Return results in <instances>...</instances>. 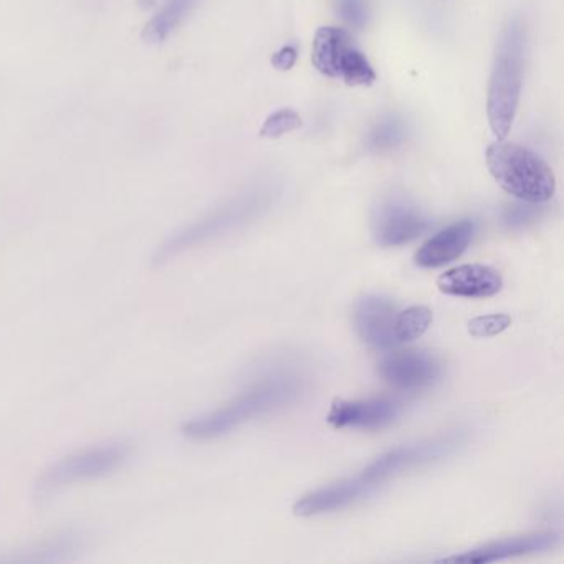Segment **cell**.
<instances>
[{"mask_svg":"<svg viewBox=\"0 0 564 564\" xmlns=\"http://www.w3.org/2000/svg\"><path fill=\"white\" fill-rule=\"evenodd\" d=\"M560 543V534L531 533L527 536L507 538V540L494 541L484 544L457 556L444 557L441 563H467L481 564L495 563V561L508 560V557L524 556V554L541 553V551L553 550Z\"/></svg>","mask_w":564,"mask_h":564,"instance_id":"cell-12","label":"cell"},{"mask_svg":"<svg viewBox=\"0 0 564 564\" xmlns=\"http://www.w3.org/2000/svg\"><path fill=\"white\" fill-rule=\"evenodd\" d=\"M408 140V127L402 118L388 115L381 118L366 138V150L369 153L386 154L399 150Z\"/></svg>","mask_w":564,"mask_h":564,"instance_id":"cell-16","label":"cell"},{"mask_svg":"<svg viewBox=\"0 0 564 564\" xmlns=\"http://www.w3.org/2000/svg\"><path fill=\"white\" fill-rule=\"evenodd\" d=\"M300 391L302 382L295 375L275 372L265 376L223 408L187 421L183 425V434L191 441H214L246 422L289 405L299 398Z\"/></svg>","mask_w":564,"mask_h":564,"instance_id":"cell-3","label":"cell"},{"mask_svg":"<svg viewBox=\"0 0 564 564\" xmlns=\"http://www.w3.org/2000/svg\"><path fill=\"white\" fill-rule=\"evenodd\" d=\"M398 308L391 300L369 295L359 300L355 306V328L366 345L378 349H391L399 345L394 325Z\"/></svg>","mask_w":564,"mask_h":564,"instance_id":"cell-11","label":"cell"},{"mask_svg":"<svg viewBox=\"0 0 564 564\" xmlns=\"http://www.w3.org/2000/svg\"><path fill=\"white\" fill-rule=\"evenodd\" d=\"M540 206L541 204L523 203V200H520V204H513V206L505 210V224L511 227V229H521V227L538 220L541 214Z\"/></svg>","mask_w":564,"mask_h":564,"instance_id":"cell-21","label":"cell"},{"mask_svg":"<svg viewBox=\"0 0 564 564\" xmlns=\"http://www.w3.org/2000/svg\"><path fill=\"white\" fill-rule=\"evenodd\" d=\"M197 2L199 0H164L160 11L144 28V39L150 44H161V42L167 41L193 14Z\"/></svg>","mask_w":564,"mask_h":564,"instance_id":"cell-15","label":"cell"},{"mask_svg":"<svg viewBox=\"0 0 564 564\" xmlns=\"http://www.w3.org/2000/svg\"><path fill=\"white\" fill-rule=\"evenodd\" d=\"M474 220H460L445 227L441 232L432 236L415 253V263L422 269H437L445 263L454 262L470 246L474 239Z\"/></svg>","mask_w":564,"mask_h":564,"instance_id":"cell-14","label":"cell"},{"mask_svg":"<svg viewBox=\"0 0 564 564\" xmlns=\"http://www.w3.org/2000/svg\"><path fill=\"white\" fill-rule=\"evenodd\" d=\"M336 12L339 18L355 29H362L369 21L368 0H335Z\"/></svg>","mask_w":564,"mask_h":564,"instance_id":"cell-20","label":"cell"},{"mask_svg":"<svg viewBox=\"0 0 564 564\" xmlns=\"http://www.w3.org/2000/svg\"><path fill=\"white\" fill-rule=\"evenodd\" d=\"M303 120L292 108H282L267 118L263 127L260 128V137L276 140L302 128Z\"/></svg>","mask_w":564,"mask_h":564,"instance_id":"cell-18","label":"cell"},{"mask_svg":"<svg viewBox=\"0 0 564 564\" xmlns=\"http://www.w3.org/2000/svg\"><path fill=\"white\" fill-rule=\"evenodd\" d=\"M296 61H299V51L295 45H285L273 54L272 65L276 70L286 72L295 67Z\"/></svg>","mask_w":564,"mask_h":564,"instance_id":"cell-22","label":"cell"},{"mask_svg":"<svg viewBox=\"0 0 564 564\" xmlns=\"http://www.w3.org/2000/svg\"><path fill=\"white\" fill-rule=\"evenodd\" d=\"M511 325V318L503 313L495 315L478 316V318L468 322V333L475 338H490V336L500 335Z\"/></svg>","mask_w":564,"mask_h":564,"instance_id":"cell-19","label":"cell"},{"mask_svg":"<svg viewBox=\"0 0 564 564\" xmlns=\"http://www.w3.org/2000/svg\"><path fill=\"white\" fill-rule=\"evenodd\" d=\"M431 227V219L402 194L379 200L372 210L371 230L381 247H399L421 237Z\"/></svg>","mask_w":564,"mask_h":564,"instance_id":"cell-8","label":"cell"},{"mask_svg":"<svg viewBox=\"0 0 564 564\" xmlns=\"http://www.w3.org/2000/svg\"><path fill=\"white\" fill-rule=\"evenodd\" d=\"M527 31L520 19L505 25L495 48L488 82V123L497 140H505L513 127L523 88Z\"/></svg>","mask_w":564,"mask_h":564,"instance_id":"cell-4","label":"cell"},{"mask_svg":"<svg viewBox=\"0 0 564 564\" xmlns=\"http://www.w3.org/2000/svg\"><path fill=\"white\" fill-rule=\"evenodd\" d=\"M503 285L498 270L488 265L455 267L442 273L437 280L438 290L445 295L462 296V299H488L497 295Z\"/></svg>","mask_w":564,"mask_h":564,"instance_id":"cell-13","label":"cell"},{"mask_svg":"<svg viewBox=\"0 0 564 564\" xmlns=\"http://www.w3.org/2000/svg\"><path fill=\"white\" fill-rule=\"evenodd\" d=\"M379 375L386 382L402 391H422L431 388L442 375L434 356L424 351L394 352L379 362Z\"/></svg>","mask_w":564,"mask_h":564,"instance_id":"cell-10","label":"cell"},{"mask_svg":"<svg viewBox=\"0 0 564 564\" xmlns=\"http://www.w3.org/2000/svg\"><path fill=\"white\" fill-rule=\"evenodd\" d=\"M279 197L273 184H257L230 197L216 209L171 234L154 250L151 263L163 267L191 250L199 249L220 237L229 236L269 213Z\"/></svg>","mask_w":564,"mask_h":564,"instance_id":"cell-2","label":"cell"},{"mask_svg":"<svg viewBox=\"0 0 564 564\" xmlns=\"http://www.w3.org/2000/svg\"><path fill=\"white\" fill-rule=\"evenodd\" d=\"M467 434L464 431H451L415 444L401 445L386 454L379 455L356 477L345 478L328 487L312 491L296 501L293 511L299 517H315V514L329 513L341 510L362 498L375 494L382 484L399 477L412 468L434 464L454 454L464 445Z\"/></svg>","mask_w":564,"mask_h":564,"instance_id":"cell-1","label":"cell"},{"mask_svg":"<svg viewBox=\"0 0 564 564\" xmlns=\"http://www.w3.org/2000/svg\"><path fill=\"white\" fill-rule=\"evenodd\" d=\"M312 62L319 74L345 82L349 87H371L376 82L375 68L343 29H318Z\"/></svg>","mask_w":564,"mask_h":564,"instance_id":"cell-7","label":"cell"},{"mask_svg":"<svg viewBox=\"0 0 564 564\" xmlns=\"http://www.w3.org/2000/svg\"><path fill=\"white\" fill-rule=\"evenodd\" d=\"M432 323V312L425 306H411L395 316L394 333L398 343L414 341L421 338Z\"/></svg>","mask_w":564,"mask_h":564,"instance_id":"cell-17","label":"cell"},{"mask_svg":"<svg viewBox=\"0 0 564 564\" xmlns=\"http://www.w3.org/2000/svg\"><path fill=\"white\" fill-rule=\"evenodd\" d=\"M131 454L130 442L110 441L64 455L42 471L35 481V498L47 501L68 488L110 477L128 464Z\"/></svg>","mask_w":564,"mask_h":564,"instance_id":"cell-6","label":"cell"},{"mask_svg":"<svg viewBox=\"0 0 564 564\" xmlns=\"http://www.w3.org/2000/svg\"><path fill=\"white\" fill-rule=\"evenodd\" d=\"M487 167L495 183L523 203L544 204L556 193V177L546 161L530 148L497 140L487 150Z\"/></svg>","mask_w":564,"mask_h":564,"instance_id":"cell-5","label":"cell"},{"mask_svg":"<svg viewBox=\"0 0 564 564\" xmlns=\"http://www.w3.org/2000/svg\"><path fill=\"white\" fill-rule=\"evenodd\" d=\"M404 411L398 399L371 398L358 401L336 399L326 421L336 429H381L392 424Z\"/></svg>","mask_w":564,"mask_h":564,"instance_id":"cell-9","label":"cell"}]
</instances>
